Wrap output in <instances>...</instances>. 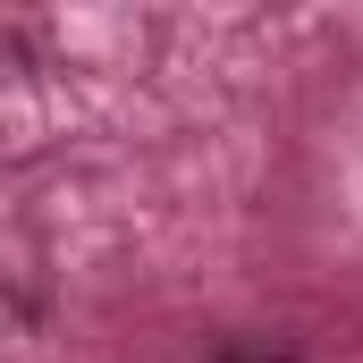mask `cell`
<instances>
[{
  "label": "cell",
  "instance_id": "6da1fadb",
  "mask_svg": "<svg viewBox=\"0 0 363 363\" xmlns=\"http://www.w3.org/2000/svg\"><path fill=\"white\" fill-rule=\"evenodd\" d=\"M220 363H296V355H279V347H220Z\"/></svg>",
  "mask_w": 363,
  "mask_h": 363
}]
</instances>
